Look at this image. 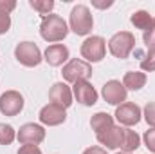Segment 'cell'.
Returning <instances> with one entry per match:
<instances>
[{
  "instance_id": "cell-1",
  "label": "cell",
  "mask_w": 155,
  "mask_h": 154,
  "mask_svg": "<svg viewBox=\"0 0 155 154\" xmlns=\"http://www.w3.org/2000/svg\"><path fill=\"white\" fill-rule=\"evenodd\" d=\"M40 35L47 42H61L69 35V26L60 15H47L41 18L40 24Z\"/></svg>"
},
{
  "instance_id": "cell-2",
  "label": "cell",
  "mask_w": 155,
  "mask_h": 154,
  "mask_svg": "<svg viewBox=\"0 0 155 154\" xmlns=\"http://www.w3.org/2000/svg\"><path fill=\"white\" fill-rule=\"evenodd\" d=\"M69 26L71 29L79 35V37H85L92 31L94 27V18H92V13L87 5L83 4H78L76 7L71 11V20H69Z\"/></svg>"
},
{
  "instance_id": "cell-3",
  "label": "cell",
  "mask_w": 155,
  "mask_h": 154,
  "mask_svg": "<svg viewBox=\"0 0 155 154\" xmlns=\"http://www.w3.org/2000/svg\"><path fill=\"white\" fill-rule=\"evenodd\" d=\"M134 47H135V37H134L130 31H119V33H116V35L110 38V42H108L110 53H112L116 58H121V60L128 58L130 53L134 51Z\"/></svg>"
},
{
  "instance_id": "cell-4",
  "label": "cell",
  "mask_w": 155,
  "mask_h": 154,
  "mask_svg": "<svg viewBox=\"0 0 155 154\" xmlns=\"http://www.w3.org/2000/svg\"><path fill=\"white\" fill-rule=\"evenodd\" d=\"M61 75L65 78V82H71V83L83 82V80H88V78L92 76V65L88 62H85V60L72 58V60H69L63 65Z\"/></svg>"
},
{
  "instance_id": "cell-5",
  "label": "cell",
  "mask_w": 155,
  "mask_h": 154,
  "mask_svg": "<svg viewBox=\"0 0 155 154\" xmlns=\"http://www.w3.org/2000/svg\"><path fill=\"white\" fill-rule=\"evenodd\" d=\"M15 58L22 65H25V67H36V65H40V62L43 60L38 45L33 44V42H20L15 47Z\"/></svg>"
},
{
  "instance_id": "cell-6",
  "label": "cell",
  "mask_w": 155,
  "mask_h": 154,
  "mask_svg": "<svg viewBox=\"0 0 155 154\" xmlns=\"http://www.w3.org/2000/svg\"><path fill=\"white\" fill-rule=\"evenodd\" d=\"M79 51L87 62H101L107 53V42L101 37H88L81 44Z\"/></svg>"
},
{
  "instance_id": "cell-7",
  "label": "cell",
  "mask_w": 155,
  "mask_h": 154,
  "mask_svg": "<svg viewBox=\"0 0 155 154\" xmlns=\"http://www.w3.org/2000/svg\"><path fill=\"white\" fill-rule=\"evenodd\" d=\"M24 109V96L18 91H5L0 96V113L4 116H16Z\"/></svg>"
},
{
  "instance_id": "cell-8",
  "label": "cell",
  "mask_w": 155,
  "mask_h": 154,
  "mask_svg": "<svg viewBox=\"0 0 155 154\" xmlns=\"http://www.w3.org/2000/svg\"><path fill=\"white\" fill-rule=\"evenodd\" d=\"M141 116H143L141 107L137 103H132V102H124L116 109V120L121 125H126V127L137 125L141 121Z\"/></svg>"
},
{
  "instance_id": "cell-9",
  "label": "cell",
  "mask_w": 155,
  "mask_h": 154,
  "mask_svg": "<svg viewBox=\"0 0 155 154\" xmlns=\"http://www.w3.org/2000/svg\"><path fill=\"white\" fill-rule=\"evenodd\" d=\"M16 138L22 145H38L45 140V129L38 123H25L20 127Z\"/></svg>"
},
{
  "instance_id": "cell-10",
  "label": "cell",
  "mask_w": 155,
  "mask_h": 154,
  "mask_svg": "<svg viewBox=\"0 0 155 154\" xmlns=\"http://www.w3.org/2000/svg\"><path fill=\"white\" fill-rule=\"evenodd\" d=\"M101 94H103V98H105V102L107 103H110V105H121V103H124L126 102V89H124V85L121 83V82H117V80H110V82H107L105 85H103V91H101Z\"/></svg>"
},
{
  "instance_id": "cell-11",
  "label": "cell",
  "mask_w": 155,
  "mask_h": 154,
  "mask_svg": "<svg viewBox=\"0 0 155 154\" xmlns=\"http://www.w3.org/2000/svg\"><path fill=\"white\" fill-rule=\"evenodd\" d=\"M40 121L43 125H49V127H54V125H60L67 120V113L63 107L56 105V103H47L41 111H40Z\"/></svg>"
},
{
  "instance_id": "cell-12",
  "label": "cell",
  "mask_w": 155,
  "mask_h": 154,
  "mask_svg": "<svg viewBox=\"0 0 155 154\" xmlns=\"http://www.w3.org/2000/svg\"><path fill=\"white\" fill-rule=\"evenodd\" d=\"M72 93H74V98H76L81 105L90 107V105H94V103L97 102V93H96V89L92 87V83H90L88 80L76 82Z\"/></svg>"
},
{
  "instance_id": "cell-13",
  "label": "cell",
  "mask_w": 155,
  "mask_h": 154,
  "mask_svg": "<svg viewBox=\"0 0 155 154\" xmlns=\"http://www.w3.org/2000/svg\"><path fill=\"white\" fill-rule=\"evenodd\" d=\"M49 98H51V103H56V105H60L63 109H67V107L72 105V91L63 82H58V83H54L51 87Z\"/></svg>"
},
{
  "instance_id": "cell-14",
  "label": "cell",
  "mask_w": 155,
  "mask_h": 154,
  "mask_svg": "<svg viewBox=\"0 0 155 154\" xmlns=\"http://www.w3.org/2000/svg\"><path fill=\"white\" fill-rule=\"evenodd\" d=\"M45 62L52 67H60L63 65V62L69 60V49L63 45V44H52L45 49V54H43Z\"/></svg>"
},
{
  "instance_id": "cell-15",
  "label": "cell",
  "mask_w": 155,
  "mask_h": 154,
  "mask_svg": "<svg viewBox=\"0 0 155 154\" xmlns=\"http://www.w3.org/2000/svg\"><path fill=\"white\" fill-rule=\"evenodd\" d=\"M123 132H124V129L114 125V127H110L103 132H97L96 136H97V142L101 145H105L107 149H119L121 143H123Z\"/></svg>"
},
{
  "instance_id": "cell-16",
  "label": "cell",
  "mask_w": 155,
  "mask_h": 154,
  "mask_svg": "<svg viewBox=\"0 0 155 154\" xmlns=\"http://www.w3.org/2000/svg\"><path fill=\"white\" fill-rule=\"evenodd\" d=\"M15 7H16V2H13V0H0V35L9 31V27H11L9 13Z\"/></svg>"
},
{
  "instance_id": "cell-17",
  "label": "cell",
  "mask_w": 155,
  "mask_h": 154,
  "mask_svg": "<svg viewBox=\"0 0 155 154\" xmlns=\"http://www.w3.org/2000/svg\"><path fill=\"white\" fill-rule=\"evenodd\" d=\"M123 85L128 91H139L146 85V75L144 73H137V71H128L123 78Z\"/></svg>"
},
{
  "instance_id": "cell-18",
  "label": "cell",
  "mask_w": 155,
  "mask_h": 154,
  "mask_svg": "<svg viewBox=\"0 0 155 154\" xmlns=\"http://www.w3.org/2000/svg\"><path fill=\"white\" fill-rule=\"evenodd\" d=\"M90 127H92V131H96V134L103 132V131L114 127V118L108 113H96L90 120Z\"/></svg>"
},
{
  "instance_id": "cell-19",
  "label": "cell",
  "mask_w": 155,
  "mask_h": 154,
  "mask_svg": "<svg viewBox=\"0 0 155 154\" xmlns=\"http://www.w3.org/2000/svg\"><path fill=\"white\" fill-rule=\"evenodd\" d=\"M130 22H132V24H134L137 29L148 31V29L152 27V24H153V16H152L148 11L141 9V11H135V13L130 16Z\"/></svg>"
},
{
  "instance_id": "cell-20",
  "label": "cell",
  "mask_w": 155,
  "mask_h": 154,
  "mask_svg": "<svg viewBox=\"0 0 155 154\" xmlns=\"http://www.w3.org/2000/svg\"><path fill=\"white\" fill-rule=\"evenodd\" d=\"M139 145H141L139 134L135 131H132V129H124V132H123V143H121L123 152H132V151L139 149Z\"/></svg>"
},
{
  "instance_id": "cell-21",
  "label": "cell",
  "mask_w": 155,
  "mask_h": 154,
  "mask_svg": "<svg viewBox=\"0 0 155 154\" xmlns=\"http://www.w3.org/2000/svg\"><path fill=\"white\" fill-rule=\"evenodd\" d=\"M29 5L35 11H38L41 16H47V15H51V11L54 7V2L52 0H29Z\"/></svg>"
},
{
  "instance_id": "cell-22",
  "label": "cell",
  "mask_w": 155,
  "mask_h": 154,
  "mask_svg": "<svg viewBox=\"0 0 155 154\" xmlns=\"http://www.w3.org/2000/svg\"><path fill=\"white\" fill-rule=\"evenodd\" d=\"M16 138V132L11 125L0 123V145H11Z\"/></svg>"
},
{
  "instance_id": "cell-23",
  "label": "cell",
  "mask_w": 155,
  "mask_h": 154,
  "mask_svg": "<svg viewBox=\"0 0 155 154\" xmlns=\"http://www.w3.org/2000/svg\"><path fill=\"white\" fill-rule=\"evenodd\" d=\"M141 69H143V71H148V73L155 71V51H148V53L143 56V60H141Z\"/></svg>"
},
{
  "instance_id": "cell-24",
  "label": "cell",
  "mask_w": 155,
  "mask_h": 154,
  "mask_svg": "<svg viewBox=\"0 0 155 154\" xmlns=\"http://www.w3.org/2000/svg\"><path fill=\"white\" fill-rule=\"evenodd\" d=\"M143 40H144V45L148 47V51H155V18H153L152 27H150L148 31H144Z\"/></svg>"
},
{
  "instance_id": "cell-25",
  "label": "cell",
  "mask_w": 155,
  "mask_h": 154,
  "mask_svg": "<svg viewBox=\"0 0 155 154\" xmlns=\"http://www.w3.org/2000/svg\"><path fill=\"white\" fill-rule=\"evenodd\" d=\"M143 116H144V120L148 121V125H152L155 129V102H148V103L144 105Z\"/></svg>"
},
{
  "instance_id": "cell-26",
  "label": "cell",
  "mask_w": 155,
  "mask_h": 154,
  "mask_svg": "<svg viewBox=\"0 0 155 154\" xmlns=\"http://www.w3.org/2000/svg\"><path fill=\"white\" fill-rule=\"evenodd\" d=\"M143 140H144V145L148 147V151L150 152H155V129L146 131L144 136H143Z\"/></svg>"
},
{
  "instance_id": "cell-27",
  "label": "cell",
  "mask_w": 155,
  "mask_h": 154,
  "mask_svg": "<svg viewBox=\"0 0 155 154\" xmlns=\"http://www.w3.org/2000/svg\"><path fill=\"white\" fill-rule=\"evenodd\" d=\"M18 154H41V151L38 149V145H22Z\"/></svg>"
},
{
  "instance_id": "cell-28",
  "label": "cell",
  "mask_w": 155,
  "mask_h": 154,
  "mask_svg": "<svg viewBox=\"0 0 155 154\" xmlns=\"http://www.w3.org/2000/svg\"><path fill=\"white\" fill-rule=\"evenodd\" d=\"M83 154H108V152H107L103 147H88Z\"/></svg>"
},
{
  "instance_id": "cell-29",
  "label": "cell",
  "mask_w": 155,
  "mask_h": 154,
  "mask_svg": "<svg viewBox=\"0 0 155 154\" xmlns=\"http://www.w3.org/2000/svg\"><path fill=\"white\" fill-rule=\"evenodd\" d=\"M94 5H96V7H99V9H103V7H110V5H112V2H107V4H99V2H94Z\"/></svg>"
},
{
  "instance_id": "cell-30",
  "label": "cell",
  "mask_w": 155,
  "mask_h": 154,
  "mask_svg": "<svg viewBox=\"0 0 155 154\" xmlns=\"http://www.w3.org/2000/svg\"><path fill=\"white\" fill-rule=\"evenodd\" d=\"M117 154H130V152H117Z\"/></svg>"
}]
</instances>
